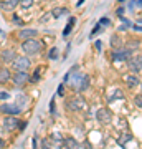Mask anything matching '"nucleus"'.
I'll return each instance as SVG.
<instances>
[{
    "mask_svg": "<svg viewBox=\"0 0 142 149\" xmlns=\"http://www.w3.org/2000/svg\"><path fill=\"white\" fill-rule=\"evenodd\" d=\"M20 5L23 7V8H30V7L33 5V0H20Z\"/></svg>",
    "mask_w": 142,
    "mask_h": 149,
    "instance_id": "obj_20",
    "label": "nucleus"
},
{
    "mask_svg": "<svg viewBox=\"0 0 142 149\" xmlns=\"http://www.w3.org/2000/svg\"><path fill=\"white\" fill-rule=\"evenodd\" d=\"M134 5H137L139 8H142V0H136V2H134Z\"/></svg>",
    "mask_w": 142,
    "mask_h": 149,
    "instance_id": "obj_31",
    "label": "nucleus"
},
{
    "mask_svg": "<svg viewBox=\"0 0 142 149\" xmlns=\"http://www.w3.org/2000/svg\"><path fill=\"white\" fill-rule=\"evenodd\" d=\"M137 47H139V43H137V42H134V40H131V43H129V45H127L126 48L132 52V50H134V48H137Z\"/></svg>",
    "mask_w": 142,
    "mask_h": 149,
    "instance_id": "obj_23",
    "label": "nucleus"
},
{
    "mask_svg": "<svg viewBox=\"0 0 142 149\" xmlns=\"http://www.w3.org/2000/svg\"><path fill=\"white\" fill-rule=\"evenodd\" d=\"M71 27H73L71 23H68V25H66V28H64V32H63V35H64V37H66V35L69 33V30H71Z\"/></svg>",
    "mask_w": 142,
    "mask_h": 149,
    "instance_id": "obj_28",
    "label": "nucleus"
},
{
    "mask_svg": "<svg viewBox=\"0 0 142 149\" xmlns=\"http://www.w3.org/2000/svg\"><path fill=\"white\" fill-rule=\"evenodd\" d=\"M18 124H20V121H18L13 114H8V116L3 119V128H5L7 131H13V129H17L18 128Z\"/></svg>",
    "mask_w": 142,
    "mask_h": 149,
    "instance_id": "obj_9",
    "label": "nucleus"
},
{
    "mask_svg": "<svg viewBox=\"0 0 142 149\" xmlns=\"http://www.w3.org/2000/svg\"><path fill=\"white\" fill-rule=\"evenodd\" d=\"M69 10L68 8H64V7H58V8H55V10L51 12V15L55 17V18H60L61 15H68Z\"/></svg>",
    "mask_w": 142,
    "mask_h": 149,
    "instance_id": "obj_16",
    "label": "nucleus"
},
{
    "mask_svg": "<svg viewBox=\"0 0 142 149\" xmlns=\"http://www.w3.org/2000/svg\"><path fill=\"white\" fill-rule=\"evenodd\" d=\"M40 70H42V66H40V68H37V70H35V74H33L32 81H38V80H40Z\"/></svg>",
    "mask_w": 142,
    "mask_h": 149,
    "instance_id": "obj_24",
    "label": "nucleus"
},
{
    "mask_svg": "<svg viewBox=\"0 0 142 149\" xmlns=\"http://www.w3.org/2000/svg\"><path fill=\"white\" fill-rule=\"evenodd\" d=\"M12 78L10 70L8 68H0V83H7Z\"/></svg>",
    "mask_w": 142,
    "mask_h": 149,
    "instance_id": "obj_15",
    "label": "nucleus"
},
{
    "mask_svg": "<svg viewBox=\"0 0 142 149\" xmlns=\"http://www.w3.org/2000/svg\"><path fill=\"white\" fill-rule=\"evenodd\" d=\"M111 47L114 48V50H116V48H121L122 47V40L121 38H119V35H112V37H111Z\"/></svg>",
    "mask_w": 142,
    "mask_h": 149,
    "instance_id": "obj_17",
    "label": "nucleus"
},
{
    "mask_svg": "<svg viewBox=\"0 0 142 149\" xmlns=\"http://www.w3.org/2000/svg\"><path fill=\"white\" fill-rule=\"evenodd\" d=\"M18 3H20L18 0H3V2H0V8L5 10V12H10V10H13Z\"/></svg>",
    "mask_w": 142,
    "mask_h": 149,
    "instance_id": "obj_11",
    "label": "nucleus"
},
{
    "mask_svg": "<svg viewBox=\"0 0 142 149\" xmlns=\"http://www.w3.org/2000/svg\"><path fill=\"white\" fill-rule=\"evenodd\" d=\"M96 48H98V50H101V42H99V40L96 42Z\"/></svg>",
    "mask_w": 142,
    "mask_h": 149,
    "instance_id": "obj_34",
    "label": "nucleus"
},
{
    "mask_svg": "<svg viewBox=\"0 0 142 149\" xmlns=\"http://www.w3.org/2000/svg\"><path fill=\"white\" fill-rule=\"evenodd\" d=\"M53 139H55V141H61V143H63V138H61V136H60L58 133H55V134H53Z\"/></svg>",
    "mask_w": 142,
    "mask_h": 149,
    "instance_id": "obj_30",
    "label": "nucleus"
},
{
    "mask_svg": "<svg viewBox=\"0 0 142 149\" xmlns=\"http://www.w3.org/2000/svg\"><path fill=\"white\" fill-rule=\"evenodd\" d=\"M99 23H101V25H106V27H109V25H111V20H109V18H101Z\"/></svg>",
    "mask_w": 142,
    "mask_h": 149,
    "instance_id": "obj_26",
    "label": "nucleus"
},
{
    "mask_svg": "<svg viewBox=\"0 0 142 149\" xmlns=\"http://www.w3.org/2000/svg\"><path fill=\"white\" fill-rule=\"evenodd\" d=\"M12 81L15 83V86H25L28 81H30V74L26 73V71H17L13 76H12Z\"/></svg>",
    "mask_w": 142,
    "mask_h": 149,
    "instance_id": "obj_5",
    "label": "nucleus"
},
{
    "mask_svg": "<svg viewBox=\"0 0 142 149\" xmlns=\"http://www.w3.org/2000/svg\"><path fill=\"white\" fill-rule=\"evenodd\" d=\"M119 2H122V3H124V2H126V0H119Z\"/></svg>",
    "mask_w": 142,
    "mask_h": 149,
    "instance_id": "obj_37",
    "label": "nucleus"
},
{
    "mask_svg": "<svg viewBox=\"0 0 142 149\" xmlns=\"http://www.w3.org/2000/svg\"><path fill=\"white\" fill-rule=\"evenodd\" d=\"M0 58H2V61H5V63H12V61L17 58V53L13 50H3V52L0 53Z\"/></svg>",
    "mask_w": 142,
    "mask_h": 149,
    "instance_id": "obj_10",
    "label": "nucleus"
},
{
    "mask_svg": "<svg viewBox=\"0 0 142 149\" xmlns=\"http://www.w3.org/2000/svg\"><path fill=\"white\" fill-rule=\"evenodd\" d=\"M63 93H64V83H61V85L58 86V91H56V95H58V96H64Z\"/></svg>",
    "mask_w": 142,
    "mask_h": 149,
    "instance_id": "obj_25",
    "label": "nucleus"
},
{
    "mask_svg": "<svg viewBox=\"0 0 142 149\" xmlns=\"http://www.w3.org/2000/svg\"><path fill=\"white\" fill-rule=\"evenodd\" d=\"M103 30H104V28L101 27V23H98V25H96V27H94V30H93V33H91V35L94 37L96 33H101V32H103Z\"/></svg>",
    "mask_w": 142,
    "mask_h": 149,
    "instance_id": "obj_22",
    "label": "nucleus"
},
{
    "mask_svg": "<svg viewBox=\"0 0 142 149\" xmlns=\"http://www.w3.org/2000/svg\"><path fill=\"white\" fill-rule=\"evenodd\" d=\"M13 22H15V23H18V25H23V22H21L20 18H17V17H13Z\"/></svg>",
    "mask_w": 142,
    "mask_h": 149,
    "instance_id": "obj_32",
    "label": "nucleus"
},
{
    "mask_svg": "<svg viewBox=\"0 0 142 149\" xmlns=\"http://www.w3.org/2000/svg\"><path fill=\"white\" fill-rule=\"evenodd\" d=\"M131 55H132L131 50H127V48L121 47V48H116V50L111 53V58L114 60V61H127Z\"/></svg>",
    "mask_w": 142,
    "mask_h": 149,
    "instance_id": "obj_3",
    "label": "nucleus"
},
{
    "mask_svg": "<svg viewBox=\"0 0 142 149\" xmlns=\"http://www.w3.org/2000/svg\"><path fill=\"white\" fill-rule=\"evenodd\" d=\"M18 2H20V0H18Z\"/></svg>",
    "mask_w": 142,
    "mask_h": 149,
    "instance_id": "obj_39",
    "label": "nucleus"
},
{
    "mask_svg": "<svg viewBox=\"0 0 142 149\" xmlns=\"http://www.w3.org/2000/svg\"><path fill=\"white\" fill-rule=\"evenodd\" d=\"M0 111L3 113V114H13V116H17V114H20L21 113V108L18 106V104H8V103H3V104L0 106Z\"/></svg>",
    "mask_w": 142,
    "mask_h": 149,
    "instance_id": "obj_8",
    "label": "nucleus"
},
{
    "mask_svg": "<svg viewBox=\"0 0 142 149\" xmlns=\"http://www.w3.org/2000/svg\"><path fill=\"white\" fill-rule=\"evenodd\" d=\"M66 108L69 111H79V109H86L88 104H86V101L83 98H76V100H71V101L66 103Z\"/></svg>",
    "mask_w": 142,
    "mask_h": 149,
    "instance_id": "obj_6",
    "label": "nucleus"
},
{
    "mask_svg": "<svg viewBox=\"0 0 142 149\" xmlns=\"http://www.w3.org/2000/svg\"><path fill=\"white\" fill-rule=\"evenodd\" d=\"M134 103H136V106H137V108H142V93H141V95H137V96H136Z\"/></svg>",
    "mask_w": 142,
    "mask_h": 149,
    "instance_id": "obj_21",
    "label": "nucleus"
},
{
    "mask_svg": "<svg viewBox=\"0 0 142 149\" xmlns=\"http://www.w3.org/2000/svg\"><path fill=\"white\" fill-rule=\"evenodd\" d=\"M122 13H124V7H119V8L116 10V15L117 17H122Z\"/></svg>",
    "mask_w": 142,
    "mask_h": 149,
    "instance_id": "obj_29",
    "label": "nucleus"
},
{
    "mask_svg": "<svg viewBox=\"0 0 142 149\" xmlns=\"http://www.w3.org/2000/svg\"><path fill=\"white\" fill-rule=\"evenodd\" d=\"M63 144L64 146H69V148H81V144L78 141H74L73 138H63Z\"/></svg>",
    "mask_w": 142,
    "mask_h": 149,
    "instance_id": "obj_18",
    "label": "nucleus"
},
{
    "mask_svg": "<svg viewBox=\"0 0 142 149\" xmlns=\"http://www.w3.org/2000/svg\"><path fill=\"white\" fill-rule=\"evenodd\" d=\"M48 56H50V60H56L58 58V48L53 47L51 50H50V55H48Z\"/></svg>",
    "mask_w": 142,
    "mask_h": 149,
    "instance_id": "obj_19",
    "label": "nucleus"
},
{
    "mask_svg": "<svg viewBox=\"0 0 142 149\" xmlns=\"http://www.w3.org/2000/svg\"><path fill=\"white\" fill-rule=\"evenodd\" d=\"M88 86H89V76H88V74H83V76H81V83H79V86H78V91L83 93V91L88 90Z\"/></svg>",
    "mask_w": 142,
    "mask_h": 149,
    "instance_id": "obj_14",
    "label": "nucleus"
},
{
    "mask_svg": "<svg viewBox=\"0 0 142 149\" xmlns=\"http://www.w3.org/2000/svg\"><path fill=\"white\" fill-rule=\"evenodd\" d=\"M3 144H5V143H3V139L0 138V148H3Z\"/></svg>",
    "mask_w": 142,
    "mask_h": 149,
    "instance_id": "obj_36",
    "label": "nucleus"
},
{
    "mask_svg": "<svg viewBox=\"0 0 142 149\" xmlns=\"http://www.w3.org/2000/svg\"><path fill=\"white\" fill-rule=\"evenodd\" d=\"M141 86H142V81H141Z\"/></svg>",
    "mask_w": 142,
    "mask_h": 149,
    "instance_id": "obj_38",
    "label": "nucleus"
},
{
    "mask_svg": "<svg viewBox=\"0 0 142 149\" xmlns=\"http://www.w3.org/2000/svg\"><path fill=\"white\" fill-rule=\"evenodd\" d=\"M8 93H7V91H0V100H8Z\"/></svg>",
    "mask_w": 142,
    "mask_h": 149,
    "instance_id": "obj_27",
    "label": "nucleus"
},
{
    "mask_svg": "<svg viewBox=\"0 0 142 149\" xmlns=\"http://www.w3.org/2000/svg\"><path fill=\"white\" fill-rule=\"evenodd\" d=\"M21 50L25 52L26 55H38L42 52V42H38L37 38H26L21 43Z\"/></svg>",
    "mask_w": 142,
    "mask_h": 149,
    "instance_id": "obj_1",
    "label": "nucleus"
},
{
    "mask_svg": "<svg viewBox=\"0 0 142 149\" xmlns=\"http://www.w3.org/2000/svg\"><path fill=\"white\" fill-rule=\"evenodd\" d=\"M134 30L136 32H142V25H134Z\"/></svg>",
    "mask_w": 142,
    "mask_h": 149,
    "instance_id": "obj_33",
    "label": "nucleus"
},
{
    "mask_svg": "<svg viewBox=\"0 0 142 149\" xmlns=\"http://www.w3.org/2000/svg\"><path fill=\"white\" fill-rule=\"evenodd\" d=\"M124 80H126V83H127L129 88H134V86H137L139 83H141V80L137 78L136 74H127V76H124Z\"/></svg>",
    "mask_w": 142,
    "mask_h": 149,
    "instance_id": "obj_13",
    "label": "nucleus"
},
{
    "mask_svg": "<svg viewBox=\"0 0 142 149\" xmlns=\"http://www.w3.org/2000/svg\"><path fill=\"white\" fill-rule=\"evenodd\" d=\"M12 63H13V68L17 71H26V70L30 68V60H28V56H17Z\"/></svg>",
    "mask_w": 142,
    "mask_h": 149,
    "instance_id": "obj_4",
    "label": "nucleus"
},
{
    "mask_svg": "<svg viewBox=\"0 0 142 149\" xmlns=\"http://www.w3.org/2000/svg\"><path fill=\"white\" fill-rule=\"evenodd\" d=\"M37 37V30H32V28H23L18 32V38L20 40H26V38H33Z\"/></svg>",
    "mask_w": 142,
    "mask_h": 149,
    "instance_id": "obj_12",
    "label": "nucleus"
},
{
    "mask_svg": "<svg viewBox=\"0 0 142 149\" xmlns=\"http://www.w3.org/2000/svg\"><path fill=\"white\" fill-rule=\"evenodd\" d=\"M127 68L132 73H139L142 70V55H131L127 60Z\"/></svg>",
    "mask_w": 142,
    "mask_h": 149,
    "instance_id": "obj_2",
    "label": "nucleus"
},
{
    "mask_svg": "<svg viewBox=\"0 0 142 149\" xmlns=\"http://www.w3.org/2000/svg\"><path fill=\"white\" fill-rule=\"evenodd\" d=\"M96 118H98L99 123L107 124V123H111V119H112V113H111L107 108H101V109H98V113H96Z\"/></svg>",
    "mask_w": 142,
    "mask_h": 149,
    "instance_id": "obj_7",
    "label": "nucleus"
},
{
    "mask_svg": "<svg viewBox=\"0 0 142 149\" xmlns=\"http://www.w3.org/2000/svg\"><path fill=\"white\" fill-rule=\"evenodd\" d=\"M83 3H84V0H79V2H78V3H76V5H78V7H81V5H83Z\"/></svg>",
    "mask_w": 142,
    "mask_h": 149,
    "instance_id": "obj_35",
    "label": "nucleus"
}]
</instances>
